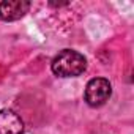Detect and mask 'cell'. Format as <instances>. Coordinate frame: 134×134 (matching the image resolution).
<instances>
[{"label": "cell", "instance_id": "cell-4", "mask_svg": "<svg viewBox=\"0 0 134 134\" xmlns=\"http://www.w3.org/2000/svg\"><path fill=\"white\" fill-rule=\"evenodd\" d=\"M0 134H24V121L14 110H0Z\"/></svg>", "mask_w": 134, "mask_h": 134}, {"label": "cell", "instance_id": "cell-1", "mask_svg": "<svg viewBox=\"0 0 134 134\" xmlns=\"http://www.w3.org/2000/svg\"><path fill=\"white\" fill-rule=\"evenodd\" d=\"M51 68L58 77H77L87 70V58L77 51L63 49L54 57Z\"/></svg>", "mask_w": 134, "mask_h": 134}, {"label": "cell", "instance_id": "cell-3", "mask_svg": "<svg viewBox=\"0 0 134 134\" xmlns=\"http://www.w3.org/2000/svg\"><path fill=\"white\" fill-rule=\"evenodd\" d=\"M30 10V2L27 0H5L0 3V19L5 22L19 21Z\"/></svg>", "mask_w": 134, "mask_h": 134}, {"label": "cell", "instance_id": "cell-2", "mask_svg": "<svg viewBox=\"0 0 134 134\" xmlns=\"http://www.w3.org/2000/svg\"><path fill=\"white\" fill-rule=\"evenodd\" d=\"M112 95V85L104 77H93L88 81L84 93V99L90 107H101L109 101Z\"/></svg>", "mask_w": 134, "mask_h": 134}]
</instances>
